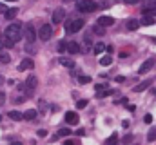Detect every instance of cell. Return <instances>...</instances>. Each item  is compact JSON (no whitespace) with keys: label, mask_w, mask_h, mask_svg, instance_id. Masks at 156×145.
<instances>
[{"label":"cell","mask_w":156,"mask_h":145,"mask_svg":"<svg viewBox=\"0 0 156 145\" xmlns=\"http://www.w3.org/2000/svg\"><path fill=\"white\" fill-rule=\"evenodd\" d=\"M4 36L9 38L13 44H16V42L22 38V24H20V22H13V24H9V26L5 27V31H4Z\"/></svg>","instance_id":"6da1fadb"},{"label":"cell","mask_w":156,"mask_h":145,"mask_svg":"<svg viewBox=\"0 0 156 145\" xmlns=\"http://www.w3.org/2000/svg\"><path fill=\"white\" fill-rule=\"evenodd\" d=\"M83 27V18H69L66 22V31L67 33H78Z\"/></svg>","instance_id":"7a4b0ae2"},{"label":"cell","mask_w":156,"mask_h":145,"mask_svg":"<svg viewBox=\"0 0 156 145\" xmlns=\"http://www.w3.org/2000/svg\"><path fill=\"white\" fill-rule=\"evenodd\" d=\"M76 9L80 13H93V11L98 9V4L93 2V0H82V2L76 4Z\"/></svg>","instance_id":"3957f363"},{"label":"cell","mask_w":156,"mask_h":145,"mask_svg":"<svg viewBox=\"0 0 156 145\" xmlns=\"http://www.w3.org/2000/svg\"><path fill=\"white\" fill-rule=\"evenodd\" d=\"M37 83H38V78H37L35 74H31V76L26 80V83H24V89H26L27 96H31V94H33V91L37 89Z\"/></svg>","instance_id":"277c9868"},{"label":"cell","mask_w":156,"mask_h":145,"mask_svg":"<svg viewBox=\"0 0 156 145\" xmlns=\"http://www.w3.org/2000/svg\"><path fill=\"white\" fill-rule=\"evenodd\" d=\"M38 36H40V40H49L51 36H53V27L49 26V24H44L42 27H40V31H38Z\"/></svg>","instance_id":"5b68a950"},{"label":"cell","mask_w":156,"mask_h":145,"mask_svg":"<svg viewBox=\"0 0 156 145\" xmlns=\"http://www.w3.org/2000/svg\"><path fill=\"white\" fill-rule=\"evenodd\" d=\"M37 36H38V33H37V29L33 27V24H27V26H26V40H27L29 44H33V42L37 40Z\"/></svg>","instance_id":"8992f818"},{"label":"cell","mask_w":156,"mask_h":145,"mask_svg":"<svg viewBox=\"0 0 156 145\" xmlns=\"http://www.w3.org/2000/svg\"><path fill=\"white\" fill-rule=\"evenodd\" d=\"M142 15H145V16H156V2H151L147 5H144L142 7Z\"/></svg>","instance_id":"52a82bcc"},{"label":"cell","mask_w":156,"mask_h":145,"mask_svg":"<svg viewBox=\"0 0 156 145\" xmlns=\"http://www.w3.org/2000/svg\"><path fill=\"white\" fill-rule=\"evenodd\" d=\"M64 16H66V11L62 7H56L55 13H53V16H51V20H53V24H60L64 20Z\"/></svg>","instance_id":"ba28073f"},{"label":"cell","mask_w":156,"mask_h":145,"mask_svg":"<svg viewBox=\"0 0 156 145\" xmlns=\"http://www.w3.org/2000/svg\"><path fill=\"white\" fill-rule=\"evenodd\" d=\"M154 67V58H149V60H145L144 64H142V67H140V74H145V72H149L151 69Z\"/></svg>","instance_id":"9c48e42d"},{"label":"cell","mask_w":156,"mask_h":145,"mask_svg":"<svg viewBox=\"0 0 156 145\" xmlns=\"http://www.w3.org/2000/svg\"><path fill=\"white\" fill-rule=\"evenodd\" d=\"M96 24H98V26H102V27H109V26H113V24H115V18H113V16H100Z\"/></svg>","instance_id":"30bf717a"},{"label":"cell","mask_w":156,"mask_h":145,"mask_svg":"<svg viewBox=\"0 0 156 145\" xmlns=\"http://www.w3.org/2000/svg\"><path fill=\"white\" fill-rule=\"evenodd\" d=\"M33 67H35V62L31 58H26L18 64V71H26V69H33Z\"/></svg>","instance_id":"8fae6325"},{"label":"cell","mask_w":156,"mask_h":145,"mask_svg":"<svg viewBox=\"0 0 156 145\" xmlns=\"http://www.w3.org/2000/svg\"><path fill=\"white\" fill-rule=\"evenodd\" d=\"M113 91L107 89V85H98L96 87V98H104V96H109Z\"/></svg>","instance_id":"7c38bea8"},{"label":"cell","mask_w":156,"mask_h":145,"mask_svg":"<svg viewBox=\"0 0 156 145\" xmlns=\"http://www.w3.org/2000/svg\"><path fill=\"white\" fill-rule=\"evenodd\" d=\"M66 122L69 125H76L78 122H80V118H78L76 112H66Z\"/></svg>","instance_id":"4fadbf2b"},{"label":"cell","mask_w":156,"mask_h":145,"mask_svg":"<svg viewBox=\"0 0 156 145\" xmlns=\"http://www.w3.org/2000/svg\"><path fill=\"white\" fill-rule=\"evenodd\" d=\"M125 27H127V31H136V29L140 27V22H138V20H134V18H131V20H127Z\"/></svg>","instance_id":"5bb4252c"},{"label":"cell","mask_w":156,"mask_h":145,"mask_svg":"<svg viewBox=\"0 0 156 145\" xmlns=\"http://www.w3.org/2000/svg\"><path fill=\"white\" fill-rule=\"evenodd\" d=\"M153 85V80H145V82H142V83H138L136 87H134V91L136 93H142V91H145L147 87H151Z\"/></svg>","instance_id":"9a60e30c"},{"label":"cell","mask_w":156,"mask_h":145,"mask_svg":"<svg viewBox=\"0 0 156 145\" xmlns=\"http://www.w3.org/2000/svg\"><path fill=\"white\" fill-rule=\"evenodd\" d=\"M13 122H20V120H24V112H20V111H9V114H7Z\"/></svg>","instance_id":"2e32d148"},{"label":"cell","mask_w":156,"mask_h":145,"mask_svg":"<svg viewBox=\"0 0 156 145\" xmlns=\"http://www.w3.org/2000/svg\"><path fill=\"white\" fill-rule=\"evenodd\" d=\"M67 51H69L71 55H78V53L82 51V47L78 45L76 42H69V44H67Z\"/></svg>","instance_id":"e0dca14e"},{"label":"cell","mask_w":156,"mask_h":145,"mask_svg":"<svg viewBox=\"0 0 156 145\" xmlns=\"http://www.w3.org/2000/svg\"><path fill=\"white\" fill-rule=\"evenodd\" d=\"M71 133H73L71 129H60V131L55 134V138H53V140H58V138H66V136H71Z\"/></svg>","instance_id":"ac0fdd59"},{"label":"cell","mask_w":156,"mask_h":145,"mask_svg":"<svg viewBox=\"0 0 156 145\" xmlns=\"http://www.w3.org/2000/svg\"><path fill=\"white\" fill-rule=\"evenodd\" d=\"M16 13H18V9H16V7H11V9H7V11L4 13V16H5L7 20H13V18L16 16Z\"/></svg>","instance_id":"d6986e66"},{"label":"cell","mask_w":156,"mask_h":145,"mask_svg":"<svg viewBox=\"0 0 156 145\" xmlns=\"http://www.w3.org/2000/svg\"><path fill=\"white\" fill-rule=\"evenodd\" d=\"M107 49V45L104 44V42H98V44H94V55H100V53H104Z\"/></svg>","instance_id":"ffe728a7"},{"label":"cell","mask_w":156,"mask_h":145,"mask_svg":"<svg viewBox=\"0 0 156 145\" xmlns=\"http://www.w3.org/2000/svg\"><path fill=\"white\" fill-rule=\"evenodd\" d=\"M35 118H37V111H35V109H29V111L24 112V120H29V122H31V120H35Z\"/></svg>","instance_id":"44dd1931"},{"label":"cell","mask_w":156,"mask_h":145,"mask_svg":"<svg viewBox=\"0 0 156 145\" xmlns=\"http://www.w3.org/2000/svg\"><path fill=\"white\" fill-rule=\"evenodd\" d=\"M100 64H102L104 67H107V65H111V64H113V56H111V55H105V56H102V60H100Z\"/></svg>","instance_id":"7402d4cb"},{"label":"cell","mask_w":156,"mask_h":145,"mask_svg":"<svg viewBox=\"0 0 156 145\" xmlns=\"http://www.w3.org/2000/svg\"><path fill=\"white\" fill-rule=\"evenodd\" d=\"M58 62H60L64 67H75V62L69 60V58H58Z\"/></svg>","instance_id":"603a6c76"},{"label":"cell","mask_w":156,"mask_h":145,"mask_svg":"<svg viewBox=\"0 0 156 145\" xmlns=\"http://www.w3.org/2000/svg\"><path fill=\"white\" fill-rule=\"evenodd\" d=\"M104 145H118V136H116V134H113L111 138H107V140H105V143H104Z\"/></svg>","instance_id":"cb8c5ba5"},{"label":"cell","mask_w":156,"mask_h":145,"mask_svg":"<svg viewBox=\"0 0 156 145\" xmlns=\"http://www.w3.org/2000/svg\"><path fill=\"white\" fill-rule=\"evenodd\" d=\"M56 49H58L60 53H64V51H67V42H64V40H60V42H58V45H56Z\"/></svg>","instance_id":"d4e9b609"},{"label":"cell","mask_w":156,"mask_h":145,"mask_svg":"<svg viewBox=\"0 0 156 145\" xmlns=\"http://www.w3.org/2000/svg\"><path fill=\"white\" fill-rule=\"evenodd\" d=\"M154 24V18L153 16H145L144 20H142V26H153Z\"/></svg>","instance_id":"484cf974"},{"label":"cell","mask_w":156,"mask_h":145,"mask_svg":"<svg viewBox=\"0 0 156 145\" xmlns=\"http://www.w3.org/2000/svg\"><path fill=\"white\" fill-rule=\"evenodd\" d=\"M147 140H149V142H156V127L149 131V134H147Z\"/></svg>","instance_id":"4316f807"},{"label":"cell","mask_w":156,"mask_h":145,"mask_svg":"<svg viewBox=\"0 0 156 145\" xmlns=\"http://www.w3.org/2000/svg\"><path fill=\"white\" fill-rule=\"evenodd\" d=\"M9 60H11V58H9L7 53H0V62H2V64H9Z\"/></svg>","instance_id":"83f0119b"},{"label":"cell","mask_w":156,"mask_h":145,"mask_svg":"<svg viewBox=\"0 0 156 145\" xmlns=\"http://www.w3.org/2000/svg\"><path fill=\"white\" fill-rule=\"evenodd\" d=\"M93 31H94L96 35H104V33H105V31H104V27H102V26H98V24L93 27Z\"/></svg>","instance_id":"f1b7e54d"},{"label":"cell","mask_w":156,"mask_h":145,"mask_svg":"<svg viewBox=\"0 0 156 145\" xmlns=\"http://www.w3.org/2000/svg\"><path fill=\"white\" fill-rule=\"evenodd\" d=\"M131 142H133V134H125V136H123V140H122V143H123V145L131 143Z\"/></svg>","instance_id":"f546056e"},{"label":"cell","mask_w":156,"mask_h":145,"mask_svg":"<svg viewBox=\"0 0 156 145\" xmlns=\"http://www.w3.org/2000/svg\"><path fill=\"white\" fill-rule=\"evenodd\" d=\"M2 44H4V47H13V45H15V44H13V42H11L9 38H5V36H4V40H2Z\"/></svg>","instance_id":"4dcf8cb0"},{"label":"cell","mask_w":156,"mask_h":145,"mask_svg":"<svg viewBox=\"0 0 156 145\" xmlns=\"http://www.w3.org/2000/svg\"><path fill=\"white\" fill-rule=\"evenodd\" d=\"M78 82H80V83H89V82H91V78H89V76H80V78H78Z\"/></svg>","instance_id":"1f68e13d"},{"label":"cell","mask_w":156,"mask_h":145,"mask_svg":"<svg viewBox=\"0 0 156 145\" xmlns=\"http://www.w3.org/2000/svg\"><path fill=\"white\" fill-rule=\"evenodd\" d=\"M85 105H87V100H78V102H76V107L78 109H83Z\"/></svg>","instance_id":"d6a6232c"},{"label":"cell","mask_w":156,"mask_h":145,"mask_svg":"<svg viewBox=\"0 0 156 145\" xmlns=\"http://www.w3.org/2000/svg\"><path fill=\"white\" fill-rule=\"evenodd\" d=\"M144 122H145V123H151V122H153V114H145V116H144Z\"/></svg>","instance_id":"836d02e7"},{"label":"cell","mask_w":156,"mask_h":145,"mask_svg":"<svg viewBox=\"0 0 156 145\" xmlns=\"http://www.w3.org/2000/svg\"><path fill=\"white\" fill-rule=\"evenodd\" d=\"M38 136H40V138H45V136H47V131H45V129H40V131H38Z\"/></svg>","instance_id":"e575fe53"},{"label":"cell","mask_w":156,"mask_h":145,"mask_svg":"<svg viewBox=\"0 0 156 145\" xmlns=\"http://www.w3.org/2000/svg\"><path fill=\"white\" fill-rule=\"evenodd\" d=\"M83 44H85V47H89L91 45V36H85L83 38Z\"/></svg>","instance_id":"d590c367"},{"label":"cell","mask_w":156,"mask_h":145,"mask_svg":"<svg viewBox=\"0 0 156 145\" xmlns=\"http://www.w3.org/2000/svg\"><path fill=\"white\" fill-rule=\"evenodd\" d=\"M4 102H5V94H4V93H0V107L4 105Z\"/></svg>","instance_id":"8d00e7d4"},{"label":"cell","mask_w":156,"mask_h":145,"mask_svg":"<svg viewBox=\"0 0 156 145\" xmlns=\"http://www.w3.org/2000/svg\"><path fill=\"white\" fill-rule=\"evenodd\" d=\"M64 145H80V143H78V142H75V140H67Z\"/></svg>","instance_id":"74e56055"},{"label":"cell","mask_w":156,"mask_h":145,"mask_svg":"<svg viewBox=\"0 0 156 145\" xmlns=\"http://www.w3.org/2000/svg\"><path fill=\"white\" fill-rule=\"evenodd\" d=\"M5 11H7V7H5V5H4V4H0V15H4V13H5Z\"/></svg>","instance_id":"f35d334b"},{"label":"cell","mask_w":156,"mask_h":145,"mask_svg":"<svg viewBox=\"0 0 156 145\" xmlns=\"http://www.w3.org/2000/svg\"><path fill=\"white\" fill-rule=\"evenodd\" d=\"M123 2H125V4H138L140 0H123Z\"/></svg>","instance_id":"ab89813d"},{"label":"cell","mask_w":156,"mask_h":145,"mask_svg":"<svg viewBox=\"0 0 156 145\" xmlns=\"http://www.w3.org/2000/svg\"><path fill=\"white\" fill-rule=\"evenodd\" d=\"M11 145H22V143L20 142H15V143H11Z\"/></svg>","instance_id":"60d3db41"},{"label":"cell","mask_w":156,"mask_h":145,"mask_svg":"<svg viewBox=\"0 0 156 145\" xmlns=\"http://www.w3.org/2000/svg\"><path fill=\"white\" fill-rule=\"evenodd\" d=\"M2 47H4V44H2V40H0V49H2Z\"/></svg>","instance_id":"b9f144b4"},{"label":"cell","mask_w":156,"mask_h":145,"mask_svg":"<svg viewBox=\"0 0 156 145\" xmlns=\"http://www.w3.org/2000/svg\"><path fill=\"white\" fill-rule=\"evenodd\" d=\"M64 2H73V0H64Z\"/></svg>","instance_id":"7bdbcfd3"},{"label":"cell","mask_w":156,"mask_h":145,"mask_svg":"<svg viewBox=\"0 0 156 145\" xmlns=\"http://www.w3.org/2000/svg\"><path fill=\"white\" fill-rule=\"evenodd\" d=\"M0 122H2V116H0Z\"/></svg>","instance_id":"ee69618b"},{"label":"cell","mask_w":156,"mask_h":145,"mask_svg":"<svg viewBox=\"0 0 156 145\" xmlns=\"http://www.w3.org/2000/svg\"><path fill=\"white\" fill-rule=\"evenodd\" d=\"M153 2H156V0H153Z\"/></svg>","instance_id":"f6af8a7d"},{"label":"cell","mask_w":156,"mask_h":145,"mask_svg":"<svg viewBox=\"0 0 156 145\" xmlns=\"http://www.w3.org/2000/svg\"><path fill=\"white\" fill-rule=\"evenodd\" d=\"M154 96H156V93H154Z\"/></svg>","instance_id":"bcb514c9"}]
</instances>
